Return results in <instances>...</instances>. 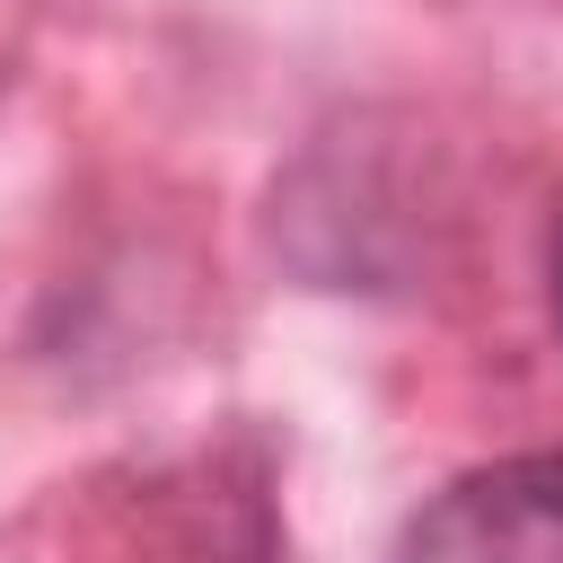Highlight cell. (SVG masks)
I'll use <instances>...</instances> for the list:
<instances>
[{"label":"cell","instance_id":"obj_1","mask_svg":"<svg viewBox=\"0 0 563 563\" xmlns=\"http://www.w3.org/2000/svg\"><path fill=\"white\" fill-rule=\"evenodd\" d=\"M387 563H563V449H519L440 484Z\"/></svg>","mask_w":563,"mask_h":563},{"label":"cell","instance_id":"obj_2","mask_svg":"<svg viewBox=\"0 0 563 563\" xmlns=\"http://www.w3.org/2000/svg\"><path fill=\"white\" fill-rule=\"evenodd\" d=\"M545 308H554V334H563V211L545 229Z\"/></svg>","mask_w":563,"mask_h":563}]
</instances>
